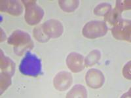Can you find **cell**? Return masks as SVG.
Instances as JSON below:
<instances>
[{
    "label": "cell",
    "mask_w": 131,
    "mask_h": 98,
    "mask_svg": "<svg viewBox=\"0 0 131 98\" xmlns=\"http://www.w3.org/2000/svg\"><path fill=\"white\" fill-rule=\"evenodd\" d=\"M22 74L30 77H37L41 74V62L34 54L28 51L22 59L19 66Z\"/></svg>",
    "instance_id": "cell-1"
},
{
    "label": "cell",
    "mask_w": 131,
    "mask_h": 98,
    "mask_svg": "<svg viewBox=\"0 0 131 98\" xmlns=\"http://www.w3.org/2000/svg\"><path fill=\"white\" fill-rule=\"evenodd\" d=\"M7 42L9 45L15 46V52L18 56H21L26 49L32 48L34 46L30 35L21 30L14 31L8 38Z\"/></svg>",
    "instance_id": "cell-2"
},
{
    "label": "cell",
    "mask_w": 131,
    "mask_h": 98,
    "mask_svg": "<svg viewBox=\"0 0 131 98\" xmlns=\"http://www.w3.org/2000/svg\"><path fill=\"white\" fill-rule=\"evenodd\" d=\"M26 9L25 20L29 25H36L39 23L44 15L43 9L37 5L36 1L34 0H23Z\"/></svg>",
    "instance_id": "cell-3"
},
{
    "label": "cell",
    "mask_w": 131,
    "mask_h": 98,
    "mask_svg": "<svg viewBox=\"0 0 131 98\" xmlns=\"http://www.w3.org/2000/svg\"><path fill=\"white\" fill-rule=\"evenodd\" d=\"M108 28L103 21L92 20L86 23L83 27L82 33L83 36L88 39H96L102 37L106 34Z\"/></svg>",
    "instance_id": "cell-4"
},
{
    "label": "cell",
    "mask_w": 131,
    "mask_h": 98,
    "mask_svg": "<svg viewBox=\"0 0 131 98\" xmlns=\"http://www.w3.org/2000/svg\"><path fill=\"white\" fill-rule=\"evenodd\" d=\"M130 21L121 20L113 26L112 33L113 37L118 40L130 42Z\"/></svg>",
    "instance_id": "cell-5"
},
{
    "label": "cell",
    "mask_w": 131,
    "mask_h": 98,
    "mask_svg": "<svg viewBox=\"0 0 131 98\" xmlns=\"http://www.w3.org/2000/svg\"><path fill=\"white\" fill-rule=\"evenodd\" d=\"M43 32L49 38H58L61 36L64 31L62 24L57 20L51 19L42 24Z\"/></svg>",
    "instance_id": "cell-6"
},
{
    "label": "cell",
    "mask_w": 131,
    "mask_h": 98,
    "mask_svg": "<svg viewBox=\"0 0 131 98\" xmlns=\"http://www.w3.org/2000/svg\"><path fill=\"white\" fill-rule=\"evenodd\" d=\"M85 80L86 84L91 88H99L104 84V77L100 70L92 69L86 73Z\"/></svg>",
    "instance_id": "cell-7"
},
{
    "label": "cell",
    "mask_w": 131,
    "mask_h": 98,
    "mask_svg": "<svg viewBox=\"0 0 131 98\" xmlns=\"http://www.w3.org/2000/svg\"><path fill=\"white\" fill-rule=\"evenodd\" d=\"M73 82L72 75L66 71L58 73L53 80L54 88L58 91H65L68 89Z\"/></svg>",
    "instance_id": "cell-8"
},
{
    "label": "cell",
    "mask_w": 131,
    "mask_h": 98,
    "mask_svg": "<svg viewBox=\"0 0 131 98\" xmlns=\"http://www.w3.org/2000/svg\"><path fill=\"white\" fill-rule=\"evenodd\" d=\"M68 67L73 73H79L85 68L84 58L83 56L75 52L70 53L66 58Z\"/></svg>",
    "instance_id": "cell-9"
},
{
    "label": "cell",
    "mask_w": 131,
    "mask_h": 98,
    "mask_svg": "<svg viewBox=\"0 0 131 98\" xmlns=\"http://www.w3.org/2000/svg\"><path fill=\"white\" fill-rule=\"evenodd\" d=\"M1 11L7 13L11 15L18 16L23 11V6L18 1H1Z\"/></svg>",
    "instance_id": "cell-10"
},
{
    "label": "cell",
    "mask_w": 131,
    "mask_h": 98,
    "mask_svg": "<svg viewBox=\"0 0 131 98\" xmlns=\"http://www.w3.org/2000/svg\"><path fill=\"white\" fill-rule=\"evenodd\" d=\"M15 63L10 58L5 56L1 51V69L2 71L13 76L15 73Z\"/></svg>",
    "instance_id": "cell-11"
},
{
    "label": "cell",
    "mask_w": 131,
    "mask_h": 98,
    "mask_svg": "<svg viewBox=\"0 0 131 98\" xmlns=\"http://www.w3.org/2000/svg\"><path fill=\"white\" fill-rule=\"evenodd\" d=\"M104 20L110 25H116L122 20L121 13L117 11L115 9L113 10H110L104 15Z\"/></svg>",
    "instance_id": "cell-12"
},
{
    "label": "cell",
    "mask_w": 131,
    "mask_h": 98,
    "mask_svg": "<svg viewBox=\"0 0 131 98\" xmlns=\"http://www.w3.org/2000/svg\"><path fill=\"white\" fill-rule=\"evenodd\" d=\"M86 88L82 85H75L68 93L66 97H86Z\"/></svg>",
    "instance_id": "cell-13"
},
{
    "label": "cell",
    "mask_w": 131,
    "mask_h": 98,
    "mask_svg": "<svg viewBox=\"0 0 131 98\" xmlns=\"http://www.w3.org/2000/svg\"><path fill=\"white\" fill-rule=\"evenodd\" d=\"M101 53L98 50H94L90 52L85 59V65L86 67H91L95 65L100 59Z\"/></svg>",
    "instance_id": "cell-14"
},
{
    "label": "cell",
    "mask_w": 131,
    "mask_h": 98,
    "mask_svg": "<svg viewBox=\"0 0 131 98\" xmlns=\"http://www.w3.org/2000/svg\"><path fill=\"white\" fill-rule=\"evenodd\" d=\"M59 5L64 11L67 13L73 12L78 7L79 4V1H59Z\"/></svg>",
    "instance_id": "cell-15"
},
{
    "label": "cell",
    "mask_w": 131,
    "mask_h": 98,
    "mask_svg": "<svg viewBox=\"0 0 131 98\" xmlns=\"http://www.w3.org/2000/svg\"><path fill=\"white\" fill-rule=\"evenodd\" d=\"M33 33H34V37L36 38V40L41 43H45L50 39L45 34V33L43 32L42 25H39L36 27L33 30Z\"/></svg>",
    "instance_id": "cell-16"
},
{
    "label": "cell",
    "mask_w": 131,
    "mask_h": 98,
    "mask_svg": "<svg viewBox=\"0 0 131 98\" xmlns=\"http://www.w3.org/2000/svg\"><path fill=\"white\" fill-rule=\"evenodd\" d=\"M11 77L9 73H1V94L4 92L11 84Z\"/></svg>",
    "instance_id": "cell-17"
},
{
    "label": "cell",
    "mask_w": 131,
    "mask_h": 98,
    "mask_svg": "<svg viewBox=\"0 0 131 98\" xmlns=\"http://www.w3.org/2000/svg\"><path fill=\"white\" fill-rule=\"evenodd\" d=\"M112 6L108 3H101L96 7L94 13L97 16H104L111 10Z\"/></svg>",
    "instance_id": "cell-18"
},
{
    "label": "cell",
    "mask_w": 131,
    "mask_h": 98,
    "mask_svg": "<svg viewBox=\"0 0 131 98\" xmlns=\"http://www.w3.org/2000/svg\"><path fill=\"white\" fill-rule=\"evenodd\" d=\"M115 9L121 13L123 10L130 9V1H117Z\"/></svg>",
    "instance_id": "cell-19"
},
{
    "label": "cell",
    "mask_w": 131,
    "mask_h": 98,
    "mask_svg": "<svg viewBox=\"0 0 131 98\" xmlns=\"http://www.w3.org/2000/svg\"><path fill=\"white\" fill-rule=\"evenodd\" d=\"M123 74L126 79L130 80V62L126 64L124 67L123 69Z\"/></svg>",
    "instance_id": "cell-20"
}]
</instances>
